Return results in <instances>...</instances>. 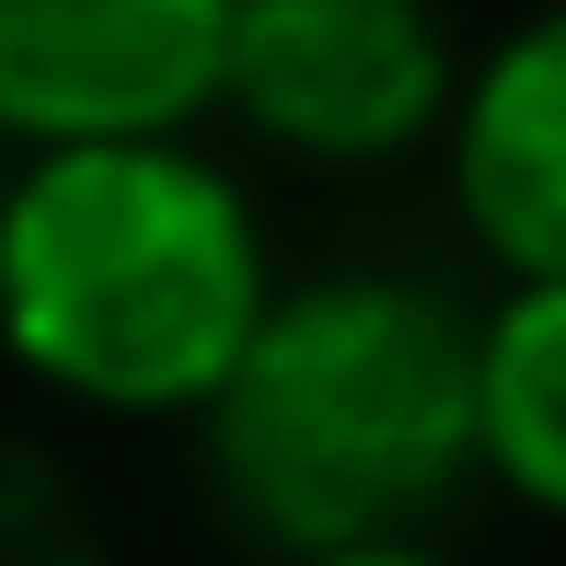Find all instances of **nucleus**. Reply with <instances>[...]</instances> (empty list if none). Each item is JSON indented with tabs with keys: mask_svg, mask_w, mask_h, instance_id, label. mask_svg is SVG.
Segmentation results:
<instances>
[{
	"mask_svg": "<svg viewBox=\"0 0 566 566\" xmlns=\"http://www.w3.org/2000/svg\"><path fill=\"white\" fill-rule=\"evenodd\" d=\"M462 220L521 290H566V12L521 23L462 93Z\"/></svg>",
	"mask_w": 566,
	"mask_h": 566,
	"instance_id": "39448f33",
	"label": "nucleus"
},
{
	"mask_svg": "<svg viewBox=\"0 0 566 566\" xmlns=\"http://www.w3.org/2000/svg\"><path fill=\"white\" fill-rule=\"evenodd\" d=\"M277 313L254 209L174 139L35 150L0 209V336L35 381L116 417H209Z\"/></svg>",
	"mask_w": 566,
	"mask_h": 566,
	"instance_id": "f257e3e1",
	"label": "nucleus"
},
{
	"mask_svg": "<svg viewBox=\"0 0 566 566\" xmlns=\"http://www.w3.org/2000/svg\"><path fill=\"white\" fill-rule=\"evenodd\" d=\"M243 0H0V127L35 150L174 139L220 93Z\"/></svg>",
	"mask_w": 566,
	"mask_h": 566,
	"instance_id": "20e7f679",
	"label": "nucleus"
},
{
	"mask_svg": "<svg viewBox=\"0 0 566 566\" xmlns=\"http://www.w3.org/2000/svg\"><path fill=\"white\" fill-rule=\"evenodd\" d=\"M324 566H451V555H428V544H381V555H324Z\"/></svg>",
	"mask_w": 566,
	"mask_h": 566,
	"instance_id": "0eeeda50",
	"label": "nucleus"
},
{
	"mask_svg": "<svg viewBox=\"0 0 566 566\" xmlns=\"http://www.w3.org/2000/svg\"><path fill=\"white\" fill-rule=\"evenodd\" d=\"M474 462L566 521V290H509L474 324Z\"/></svg>",
	"mask_w": 566,
	"mask_h": 566,
	"instance_id": "423d86ee",
	"label": "nucleus"
},
{
	"mask_svg": "<svg viewBox=\"0 0 566 566\" xmlns=\"http://www.w3.org/2000/svg\"><path fill=\"white\" fill-rule=\"evenodd\" d=\"M220 93L313 163H381L451 105V46L428 0H243Z\"/></svg>",
	"mask_w": 566,
	"mask_h": 566,
	"instance_id": "7ed1b4c3",
	"label": "nucleus"
},
{
	"mask_svg": "<svg viewBox=\"0 0 566 566\" xmlns=\"http://www.w3.org/2000/svg\"><path fill=\"white\" fill-rule=\"evenodd\" d=\"M474 462V324L405 277L277 290L209 405V474L254 544L324 566L417 544Z\"/></svg>",
	"mask_w": 566,
	"mask_h": 566,
	"instance_id": "f03ea898",
	"label": "nucleus"
},
{
	"mask_svg": "<svg viewBox=\"0 0 566 566\" xmlns=\"http://www.w3.org/2000/svg\"><path fill=\"white\" fill-rule=\"evenodd\" d=\"M0 209H12V186H0Z\"/></svg>",
	"mask_w": 566,
	"mask_h": 566,
	"instance_id": "6e6552de",
	"label": "nucleus"
}]
</instances>
